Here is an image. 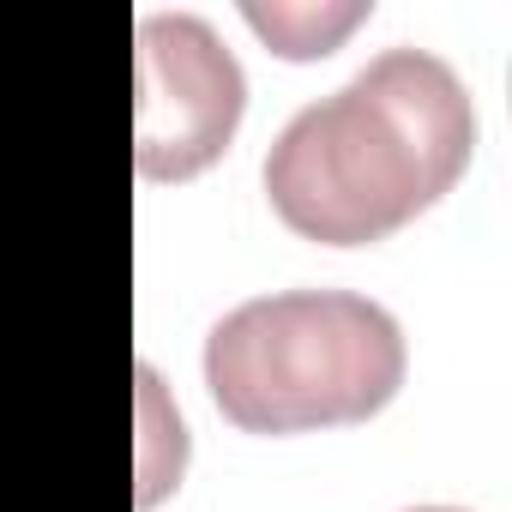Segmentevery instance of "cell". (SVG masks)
<instances>
[{
	"label": "cell",
	"mask_w": 512,
	"mask_h": 512,
	"mask_svg": "<svg viewBox=\"0 0 512 512\" xmlns=\"http://www.w3.org/2000/svg\"><path fill=\"white\" fill-rule=\"evenodd\" d=\"M470 85L428 49H386L296 109L266 151L278 223L320 247H374L434 211L470 169Z\"/></svg>",
	"instance_id": "cell-1"
},
{
	"label": "cell",
	"mask_w": 512,
	"mask_h": 512,
	"mask_svg": "<svg viewBox=\"0 0 512 512\" xmlns=\"http://www.w3.org/2000/svg\"><path fill=\"white\" fill-rule=\"evenodd\" d=\"M410 374L404 326L350 290H278L205 338V392L229 428L290 440L380 416Z\"/></svg>",
	"instance_id": "cell-2"
},
{
	"label": "cell",
	"mask_w": 512,
	"mask_h": 512,
	"mask_svg": "<svg viewBox=\"0 0 512 512\" xmlns=\"http://www.w3.org/2000/svg\"><path fill=\"white\" fill-rule=\"evenodd\" d=\"M247 109V79L217 31L193 13H151L139 25V121L133 157L145 181L205 175Z\"/></svg>",
	"instance_id": "cell-3"
},
{
	"label": "cell",
	"mask_w": 512,
	"mask_h": 512,
	"mask_svg": "<svg viewBox=\"0 0 512 512\" xmlns=\"http://www.w3.org/2000/svg\"><path fill=\"white\" fill-rule=\"evenodd\" d=\"M404 512H464V506H404Z\"/></svg>",
	"instance_id": "cell-4"
}]
</instances>
